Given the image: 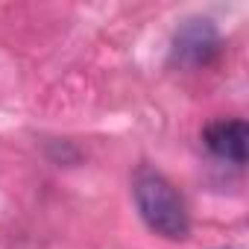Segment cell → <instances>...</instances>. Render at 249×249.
I'll list each match as a JSON object with an SVG mask.
<instances>
[{
    "label": "cell",
    "mask_w": 249,
    "mask_h": 249,
    "mask_svg": "<svg viewBox=\"0 0 249 249\" xmlns=\"http://www.w3.org/2000/svg\"><path fill=\"white\" fill-rule=\"evenodd\" d=\"M132 196L141 220L164 240H185L191 234V217L182 194L153 167H141L132 182Z\"/></svg>",
    "instance_id": "obj_1"
},
{
    "label": "cell",
    "mask_w": 249,
    "mask_h": 249,
    "mask_svg": "<svg viewBox=\"0 0 249 249\" xmlns=\"http://www.w3.org/2000/svg\"><path fill=\"white\" fill-rule=\"evenodd\" d=\"M220 53H223L220 30L208 18H191L173 33L170 65H176V68H188V71L208 68L211 62H217Z\"/></svg>",
    "instance_id": "obj_2"
},
{
    "label": "cell",
    "mask_w": 249,
    "mask_h": 249,
    "mask_svg": "<svg viewBox=\"0 0 249 249\" xmlns=\"http://www.w3.org/2000/svg\"><path fill=\"white\" fill-rule=\"evenodd\" d=\"M202 141L217 159H223L229 164H237V167L246 164V141H249L246 120H240V117L214 120L202 129Z\"/></svg>",
    "instance_id": "obj_3"
}]
</instances>
